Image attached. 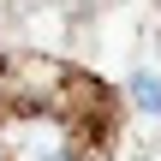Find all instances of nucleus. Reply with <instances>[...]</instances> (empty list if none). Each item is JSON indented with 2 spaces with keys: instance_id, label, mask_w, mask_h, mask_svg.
Instances as JSON below:
<instances>
[{
  "instance_id": "nucleus-1",
  "label": "nucleus",
  "mask_w": 161,
  "mask_h": 161,
  "mask_svg": "<svg viewBox=\"0 0 161 161\" xmlns=\"http://www.w3.org/2000/svg\"><path fill=\"white\" fill-rule=\"evenodd\" d=\"M137 102H143V114H155V119H161V84L149 78V72H137Z\"/></svg>"
}]
</instances>
